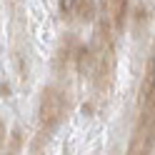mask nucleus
<instances>
[{"label":"nucleus","mask_w":155,"mask_h":155,"mask_svg":"<svg viewBox=\"0 0 155 155\" xmlns=\"http://www.w3.org/2000/svg\"><path fill=\"white\" fill-rule=\"evenodd\" d=\"M153 85H155V65H153Z\"/></svg>","instance_id":"obj_5"},{"label":"nucleus","mask_w":155,"mask_h":155,"mask_svg":"<svg viewBox=\"0 0 155 155\" xmlns=\"http://www.w3.org/2000/svg\"><path fill=\"white\" fill-rule=\"evenodd\" d=\"M78 10H80V15H78V18L88 23V20H93V10H95V3H93V0H80Z\"/></svg>","instance_id":"obj_3"},{"label":"nucleus","mask_w":155,"mask_h":155,"mask_svg":"<svg viewBox=\"0 0 155 155\" xmlns=\"http://www.w3.org/2000/svg\"><path fill=\"white\" fill-rule=\"evenodd\" d=\"M65 95L58 88H45L40 93V125L43 130H55L65 118Z\"/></svg>","instance_id":"obj_1"},{"label":"nucleus","mask_w":155,"mask_h":155,"mask_svg":"<svg viewBox=\"0 0 155 155\" xmlns=\"http://www.w3.org/2000/svg\"><path fill=\"white\" fill-rule=\"evenodd\" d=\"M125 8H128V0H108V13L113 18L115 28H123V23H125Z\"/></svg>","instance_id":"obj_2"},{"label":"nucleus","mask_w":155,"mask_h":155,"mask_svg":"<svg viewBox=\"0 0 155 155\" xmlns=\"http://www.w3.org/2000/svg\"><path fill=\"white\" fill-rule=\"evenodd\" d=\"M78 5H80V0H60V13H63V18H65V15H73V13L78 10Z\"/></svg>","instance_id":"obj_4"}]
</instances>
